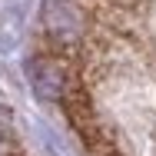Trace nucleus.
<instances>
[{"label": "nucleus", "mask_w": 156, "mask_h": 156, "mask_svg": "<svg viewBox=\"0 0 156 156\" xmlns=\"http://www.w3.org/2000/svg\"><path fill=\"white\" fill-rule=\"evenodd\" d=\"M66 66H63L57 57H40V60L30 63V83L37 96L43 103H60L63 96V87H66Z\"/></svg>", "instance_id": "obj_1"}]
</instances>
